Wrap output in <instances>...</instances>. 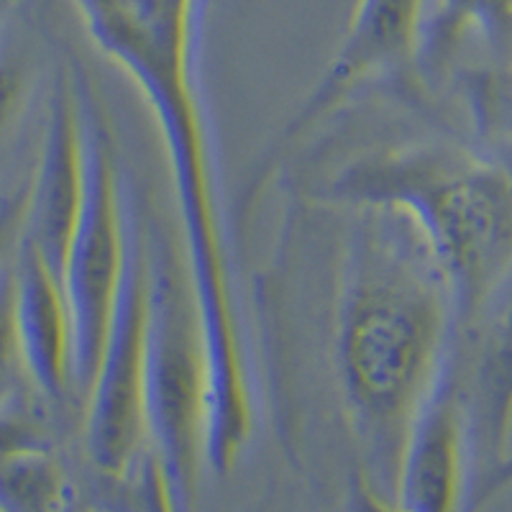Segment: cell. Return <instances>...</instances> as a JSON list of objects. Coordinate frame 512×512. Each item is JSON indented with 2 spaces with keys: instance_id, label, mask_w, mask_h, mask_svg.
Wrapping results in <instances>:
<instances>
[{
  "instance_id": "cell-1",
  "label": "cell",
  "mask_w": 512,
  "mask_h": 512,
  "mask_svg": "<svg viewBox=\"0 0 512 512\" xmlns=\"http://www.w3.org/2000/svg\"><path fill=\"white\" fill-rule=\"evenodd\" d=\"M336 303V372L346 405L374 438L408 433L454 354V300L413 228L356 210Z\"/></svg>"
},
{
  "instance_id": "cell-2",
  "label": "cell",
  "mask_w": 512,
  "mask_h": 512,
  "mask_svg": "<svg viewBox=\"0 0 512 512\" xmlns=\"http://www.w3.org/2000/svg\"><path fill=\"white\" fill-rule=\"evenodd\" d=\"M328 195L408 223L459 320L479 313L512 277V172L469 146L420 139L361 154L338 169Z\"/></svg>"
},
{
  "instance_id": "cell-3",
  "label": "cell",
  "mask_w": 512,
  "mask_h": 512,
  "mask_svg": "<svg viewBox=\"0 0 512 512\" xmlns=\"http://www.w3.org/2000/svg\"><path fill=\"white\" fill-rule=\"evenodd\" d=\"M82 136V200L62 267L72 323V387L85 400L98 372L123 267V167L111 123L80 64H70Z\"/></svg>"
},
{
  "instance_id": "cell-4",
  "label": "cell",
  "mask_w": 512,
  "mask_h": 512,
  "mask_svg": "<svg viewBox=\"0 0 512 512\" xmlns=\"http://www.w3.org/2000/svg\"><path fill=\"white\" fill-rule=\"evenodd\" d=\"M141 415L144 433L180 477L205 438V356L182 249L152 221Z\"/></svg>"
},
{
  "instance_id": "cell-5",
  "label": "cell",
  "mask_w": 512,
  "mask_h": 512,
  "mask_svg": "<svg viewBox=\"0 0 512 512\" xmlns=\"http://www.w3.org/2000/svg\"><path fill=\"white\" fill-rule=\"evenodd\" d=\"M146 295H149V210L123 167V267L111 320L88 397V446L98 466L121 472L144 436Z\"/></svg>"
},
{
  "instance_id": "cell-6",
  "label": "cell",
  "mask_w": 512,
  "mask_h": 512,
  "mask_svg": "<svg viewBox=\"0 0 512 512\" xmlns=\"http://www.w3.org/2000/svg\"><path fill=\"white\" fill-rule=\"evenodd\" d=\"M420 8L423 0H354L349 26L336 57L331 59L318 85L310 90L300 111L262 154V162L246 185V205L259 195L272 169L282 162V154L295 141L303 139L310 128L318 126L328 113L341 108L359 90L392 80L413 67Z\"/></svg>"
},
{
  "instance_id": "cell-7",
  "label": "cell",
  "mask_w": 512,
  "mask_h": 512,
  "mask_svg": "<svg viewBox=\"0 0 512 512\" xmlns=\"http://www.w3.org/2000/svg\"><path fill=\"white\" fill-rule=\"evenodd\" d=\"M82 200V136L70 67L52 82L39 159L29 180V205L21 241L47 262L62 282L64 256Z\"/></svg>"
},
{
  "instance_id": "cell-8",
  "label": "cell",
  "mask_w": 512,
  "mask_h": 512,
  "mask_svg": "<svg viewBox=\"0 0 512 512\" xmlns=\"http://www.w3.org/2000/svg\"><path fill=\"white\" fill-rule=\"evenodd\" d=\"M16 331L29 382L49 402L72 387V323L57 274L29 244L16 246Z\"/></svg>"
},
{
  "instance_id": "cell-9",
  "label": "cell",
  "mask_w": 512,
  "mask_h": 512,
  "mask_svg": "<svg viewBox=\"0 0 512 512\" xmlns=\"http://www.w3.org/2000/svg\"><path fill=\"white\" fill-rule=\"evenodd\" d=\"M62 495L49 448L0 456V512H57Z\"/></svg>"
},
{
  "instance_id": "cell-10",
  "label": "cell",
  "mask_w": 512,
  "mask_h": 512,
  "mask_svg": "<svg viewBox=\"0 0 512 512\" xmlns=\"http://www.w3.org/2000/svg\"><path fill=\"white\" fill-rule=\"evenodd\" d=\"M11 256L0 267V400L11 395L26 377L16 331V267Z\"/></svg>"
},
{
  "instance_id": "cell-11",
  "label": "cell",
  "mask_w": 512,
  "mask_h": 512,
  "mask_svg": "<svg viewBox=\"0 0 512 512\" xmlns=\"http://www.w3.org/2000/svg\"><path fill=\"white\" fill-rule=\"evenodd\" d=\"M3 26H0V136L21 108L29 85V62L24 49L6 34Z\"/></svg>"
},
{
  "instance_id": "cell-12",
  "label": "cell",
  "mask_w": 512,
  "mask_h": 512,
  "mask_svg": "<svg viewBox=\"0 0 512 512\" xmlns=\"http://www.w3.org/2000/svg\"><path fill=\"white\" fill-rule=\"evenodd\" d=\"M29 205V180L16 190L6 192L0 200V267L11 259L13 246L21 244Z\"/></svg>"
},
{
  "instance_id": "cell-13",
  "label": "cell",
  "mask_w": 512,
  "mask_h": 512,
  "mask_svg": "<svg viewBox=\"0 0 512 512\" xmlns=\"http://www.w3.org/2000/svg\"><path fill=\"white\" fill-rule=\"evenodd\" d=\"M502 77H497V80H489V77H484L482 82H479V88H482V95H489L487 100H484V108L487 111H500L505 113V116H500L502 121L510 123L512 128V62L507 64L505 70L500 72Z\"/></svg>"
},
{
  "instance_id": "cell-14",
  "label": "cell",
  "mask_w": 512,
  "mask_h": 512,
  "mask_svg": "<svg viewBox=\"0 0 512 512\" xmlns=\"http://www.w3.org/2000/svg\"><path fill=\"white\" fill-rule=\"evenodd\" d=\"M11 6V0H0V26L6 24V11Z\"/></svg>"
}]
</instances>
